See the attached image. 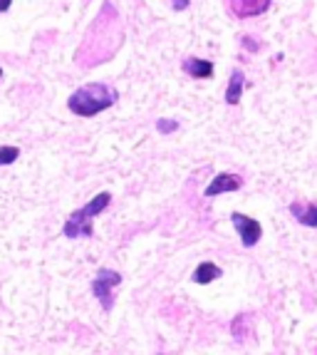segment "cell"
Returning a JSON list of instances; mask_svg holds the SVG:
<instances>
[{
  "mask_svg": "<svg viewBox=\"0 0 317 355\" xmlns=\"http://www.w3.org/2000/svg\"><path fill=\"white\" fill-rule=\"evenodd\" d=\"M114 102H117V89L112 85L89 83L67 97V110L77 117H97L100 112L114 107Z\"/></svg>",
  "mask_w": 317,
  "mask_h": 355,
  "instance_id": "cell-1",
  "label": "cell"
},
{
  "mask_svg": "<svg viewBox=\"0 0 317 355\" xmlns=\"http://www.w3.org/2000/svg\"><path fill=\"white\" fill-rule=\"evenodd\" d=\"M112 204V191H100V194H94L82 209H77L67 216L65 226H62V234L67 239H87L94 234V226L92 221L105 211L107 207Z\"/></svg>",
  "mask_w": 317,
  "mask_h": 355,
  "instance_id": "cell-2",
  "label": "cell"
},
{
  "mask_svg": "<svg viewBox=\"0 0 317 355\" xmlns=\"http://www.w3.org/2000/svg\"><path fill=\"white\" fill-rule=\"evenodd\" d=\"M119 284H122V273L114 271V268H100L97 276H94L92 293H94V298L100 301V306H102L105 313H109V311L114 308V293L112 291L117 288Z\"/></svg>",
  "mask_w": 317,
  "mask_h": 355,
  "instance_id": "cell-3",
  "label": "cell"
},
{
  "mask_svg": "<svg viewBox=\"0 0 317 355\" xmlns=\"http://www.w3.org/2000/svg\"><path fill=\"white\" fill-rule=\"evenodd\" d=\"M230 224H233L235 234L241 239L243 249H253V246H258L260 239H263V224L258 219H253L248 214L241 211H233L230 214Z\"/></svg>",
  "mask_w": 317,
  "mask_h": 355,
  "instance_id": "cell-4",
  "label": "cell"
},
{
  "mask_svg": "<svg viewBox=\"0 0 317 355\" xmlns=\"http://www.w3.org/2000/svg\"><path fill=\"white\" fill-rule=\"evenodd\" d=\"M243 189V179L233 172H218L216 177L211 179V184L206 187L203 196L213 199V196H221V194H230V191H238Z\"/></svg>",
  "mask_w": 317,
  "mask_h": 355,
  "instance_id": "cell-5",
  "label": "cell"
},
{
  "mask_svg": "<svg viewBox=\"0 0 317 355\" xmlns=\"http://www.w3.org/2000/svg\"><path fill=\"white\" fill-rule=\"evenodd\" d=\"M273 0H228V8L230 12H233L235 18H258V15H263L268 8H271Z\"/></svg>",
  "mask_w": 317,
  "mask_h": 355,
  "instance_id": "cell-6",
  "label": "cell"
},
{
  "mask_svg": "<svg viewBox=\"0 0 317 355\" xmlns=\"http://www.w3.org/2000/svg\"><path fill=\"white\" fill-rule=\"evenodd\" d=\"M290 214H293L300 226L317 229V204L315 202H293L290 204Z\"/></svg>",
  "mask_w": 317,
  "mask_h": 355,
  "instance_id": "cell-7",
  "label": "cell"
},
{
  "mask_svg": "<svg viewBox=\"0 0 317 355\" xmlns=\"http://www.w3.org/2000/svg\"><path fill=\"white\" fill-rule=\"evenodd\" d=\"M213 62L211 60H203V58H186L183 60V72L188 77H194V80H211L213 77Z\"/></svg>",
  "mask_w": 317,
  "mask_h": 355,
  "instance_id": "cell-8",
  "label": "cell"
},
{
  "mask_svg": "<svg viewBox=\"0 0 317 355\" xmlns=\"http://www.w3.org/2000/svg\"><path fill=\"white\" fill-rule=\"evenodd\" d=\"M224 276V271H221V266L218 263H213V261H203V263H199V266L194 268V276H191V281L199 286H208L213 284V281H218Z\"/></svg>",
  "mask_w": 317,
  "mask_h": 355,
  "instance_id": "cell-9",
  "label": "cell"
},
{
  "mask_svg": "<svg viewBox=\"0 0 317 355\" xmlns=\"http://www.w3.org/2000/svg\"><path fill=\"white\" fill-rule=\"evenodd\" d=\"M243 89H246V75H243V70L235 67V70L230 72L228 87H226V105H230V107L238 105L243 97Z\"/></svg>",
  "mask_w": 317,
  "mask_h": 355,
  "instance_id": "cell-10",
  "label": "cell"
},
{
  "mask_svg": "<svg viewBox=\"0 0 317 355\" xmlns=\"http://www.w3.org/2000/svg\"><path fill=\"white\" fill-rule=\"evenodd\" d=\"M20 159V147H12V144H3L0 147V166H10Z\"/></svg>",
  "mask_w": 317,
  "mask_h": 355,
  "instance_id": "cell-11",
  "label": "cell"
},
{
  "mask_svg": "<svg viewBox=\"0 0 317 355\" xmlns=\"http://www.w3.org/2000/svg\"><path fill=\"white\" fill-rule=\"evenodd\" d=\"M156 130H158V135H174V132L179 130V122H176V119L161 117L156 122Z\"/></svg>",
  "mask_w": 317,
  "mask_h": 355,
  "instance_id": "cell-12",
  "label": "cell"
},
{
  "mask_svg": "<svg viewBox=\"0 0 317 355\" xmlns=\"http://www.w3.org/2000/svg\"><path fill=\"white\" fill-rule=\"evenodd\" d=\"M243 48H248V50H251V53H258V48H260V45H258V42H255V40H253V37H243Z\"/></svg>",
  "mask_w": 317,
  "mask_h": 355,
  "instance_id": "cell-13",
  "label": "cell"
},
{
  "mask_svg": "<svg viewBox=\"0 0 317 355\" xmlns=\"http://www.w3.org/2000/svg\"><path fill=\"white\" fill-rule=\"evenodd\" d=\"M188 6H191V0H171V8H174V10H186Z\"/></svg>",
  "mask_w": 317,
  "mask_h": 355,
  "instance_id": "cell-14",
  "label": "cell"
},
{
  "mask_svg": "<svg viewBox=\"0 0 317 355\" xmlns=\"http://www.w3.org/2000/svg\"><path fill=\"white\" fill-rule=\"evenodd\" d=\"M10 6H12V0H0V15L10 10Z\"/></svg>",
  "mask_w": 317,
  "mask_h": 355,
  "instance_id": "cell-15",
  "label": "cell"
},
{
  "mask_svg": "<svg viewBox=\"0 0 317 355\" xmlns=\"http://www.w3.org/2000/svg\"><path fill=\"white\" fill-rule=\"evenodd\" d=\"M0 80H3V67H0Z\"/></svg>",
  "mask_w": 317,
  "mask_h": 355,
  "instance_id": "cell-16",
  "label": "cell"
}]
</instances>
